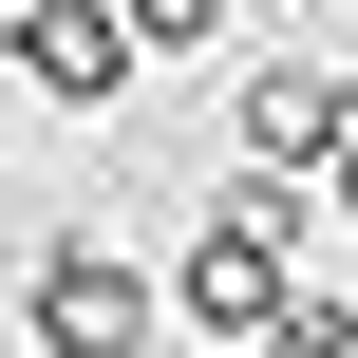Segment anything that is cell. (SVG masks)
<instances>
[{
  "label": "cell",
  "instance_id": "obj_1",
  "mask_svg": "<svg viewBox=\"0 0 358 358\" xmlns=\"http://www.w3.org/2000/svg\"><path fill=\"white\" fill-rule=\"evenodd\" d=\"M170 340V283L113 245V227H57L19 264V358H151Z\"/></svg>",
  "mask_w": 358,
  "mask_h": 358
},
{
  "label": "cell",
  "instance_id": "obj_2",
  "mask_svg": "<svg viewBox=\"0 0 358 358\" xmlns=\"http://www.w3.org/2000/svg\"><path fill=\"white\" fill-rule=\"evenodd\" d=\"M0 57H19V94H38V113H113V94L151 76V38H132L113 0H19V19H0Z\"/></svg>",
  "mask_w": 358,
  "mask_h": 358
},
{
  "label": "cell",
  "instance_id": "obj_3",
  "mask_svg": "<svg viewBox=\"0 0 358 358\" xmlns=\"http://www.w3.org/2000/svg\"><path fill=\"white\" fill-rule=\"evenodd\" d=\"M358 132V76H321V57H245L227 76V170H321Z\"/></svg>",
  "mask_w": 358,
  "mask_h": 358
},
{
  "label": "cell",
  "instance_id": "obj_4",
  "mask_svg": "<svg viewBox=\"0 0 358 358\" xmlns=\"http://www.w3.org/2000/svg\"><path fill=\"white\" fill-rule=\"evenodd\" d=\"M264 358H358V302H340V283H283V321H264Z\"/></svg>",
  "mask_w": 358,
  "mask_h": 358
},
{
  "label": "cell",
  "instance_id": "obj_5",
  "mask_svg": "<svg viewBox=\"0 0 358 358\" xmlns=\"http://www.w3.org/2000/svg\"><path fill=\"white\" fill-rule=\"evenodd\" d=\"M132 38L151 57H227V0H132Z\"/></svg>",
  "mask_w": 358,
  "mask_h": 358
},
{
  "label": "cell",
  "instance_id": "obj_6",
  "mask_svg": "<svg viewBox=\"0 0 358 358\" xmlns=\"http://www.w3.org/2000/svg\"><path fill=\"white\" fill-rule=\"evenodd\" d=\"M321 189H340V227H358V132H340V151H321Z\"/></svg>",
  "mask_w": 358,
  "mask_h": 358
},
{
  "label": "cell",
  "instance_id": "obj_7",
  "mask_svg": "<svg viewBox=\"0 0 358 358\" xmlns=\"http://www.w3.org/2000/svg\"><path fill=\"white\" fill-rule=\"evenodd\" d=\"M0 19H19V0H0Z\"/></svg>",
  "mask_w": 358,
  "mask_h": 358
}]
</instances>
